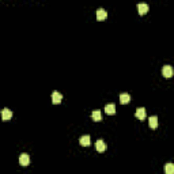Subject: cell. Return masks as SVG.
<instances>
[{"instance_id": "obj_10", "label": "cell", "mask_w": 174, "mask_h": 174, "mask_svg": "<svg viewBox=\"0 0 174 174\" xmlns=\"http://www.w3.org/2000/svg\"><path fill=\"white\" fill-rule=\"evenodd\" d=\"M148 124H150V128L155 129L156 126H158V117L156 116H151L150 120H148Z\"/></svg>"}, {"instance_id": "obj_7", "label": "cell", "mask_w": 174, "mask_h": 174, "mask_svg": "<svg viewBox=\"0 0 174 174\" xmlns=\"http://www.w3.org/2000/svg\"><path fill=\"white\" fill-rule=\"evenodd\" d=\"M137 10H139V14L140 15H146L148 12V4H146V3L137 4Z\"/></svg>"}, {"instance_id": "obj_4", "label": "cell", "mask_w": 174, "mask_h": 174, "mask_svg": "<svg viewBox=\"0 0 174 174\" xmlns=\"http://www.w3.org/2000/svg\"><path fill=\"white\" fill-rule=\"evenodd\" d=\"M61 98H63V95H61L59 91H53L52 93V102L55 105L60 104V102H61Z\"/></svg>"}, {"instance_id": "obj_1", "label": "cell", "mask_w": 174, "mask_h": 174, "mask_svg": "<svg viewBox=\"0 0 174 174\" xmlns=\"http://www.w3.org/2000/svg\"><path fill=\"white\" fill-rule=\"evenodd\" d=\"M174 74V71H173V67L171 65H165V67L162 68V75L165 76V78H171Z\"/></svg>"}, {"instance_id": "obj_13", "label": "cell", "mask_w": 174, "mask_h": 174, "mask_svg": "<svg viewBox=\"0 0 174 174\" xmlns=\"http://www.w3.org/2000/svg\"><path fill=\"white\" fill-rule=\"evenodd\" d=\"M91 117H93L94 121H101V120H102V114H101L99 110H94L93 113H91Z\"/></svg>"}, {"instance_id": "obj_12", "label": "cell", "mask_w": 174, "mask_h": 174, "mask_svg": "<svg viewBox=\"0 0 174 174\" xmlns=\"http://www.w3.org/2000/svg\"><path fill=\"white\" fill-rule=\"evenodd\" d=\"M105 112H106L107 114H114L116 113V105L114 104H109L105 106Z\"/></svg>"}, {"instance_id": "obj_8", "label": "cell", "mask_w": 174, "mask_h": 174, "mask_svg": "<svg viewBox=\"0 0 174 174\" xmlns=\"http://www.w3.org/2000/svg\"><path fill=\"white\" fill-rule=\"evenodd\" d=\"M107 18V12L105 11L104 8H99L98 11H97V19L98 21H104V19Z\"/></svg>"}, {"instance_id": "obj_11", "label": "cell", "mask_w": 174, "mask_h": 174, "mask_svg": "<svg viewBox=\"0 0 174 174\" xmlns=\"http://www.w3.org/2000/svg\"><path fill=\"white\" fill-rule=\"evenodd\" d=\"M131 101V97H129V94H126V93H122V94H120V102H121L122 105H126L128 102Z\"/></svg>"}, {"instance_id": "obj_9", "label": "cell", "mask_w": 174, "mask_h": 174, "mask_svg": "<svg viewBox=\"0 0 174 174\" xmlns=\"http://www.w3.org/2000/svg\"><path fill=\"white\" fill-rule=\"evenodd\" d=\"M79 143H80V146H83V147H89L90 146V136L89 135L82 136L80 139H79Z\"/></svg>"}, {"instance_id": "obj_14", "label": "cell", "mask_w": 174, "mask_h": 174, "mask_svg": "<svg viewBox=\"0 0 174 174\" xmlns=\"http://www.w3.org/2000/svg\"><path fill=\"white\" fill-rule=\"evenodd\" d=\"M165 171H166V174H174V163H166Z\"/></svg>"}, {"instance_id": "obj_3", "label": "cell", "mask_w": 174, "mask_h": 174, "mask_svg": "<svg viewBox=\"0 0 174 174\" xmlns=\"http://www.w3.org/2000/svg\"><path fill=\"white\" fill-rule=\"evenodd\" d=\"M135 116H136L139 120H141V121H143V120L146 119V109H144V107H137Z\"/></svg>"}, {"instance_id": "obj_2", "label": "cell", "mask_w": 174, "mask_h": 174, "mask_svg": "<svg viewBox=\"0 0 174 174\" xmlns=\"http://www.w3.org/2000/svg\"><path fill=\"white\" fill-rule=\"evenodd\" d=\"M12 117V112L10 110V109H3V112H1V120L3 121H8V120H11Z\"/></svg>"}, {"instance_id": "obj_6", "label": "cell", "mask_w": 174, "mask_h": 174, "mask_svg": "<svg viewBox=\"0 0 174 174\" xmlns=\"http://www.w3.org/2000/svg\"><path fill=\"white\" fill-rule=\"evenodd\" d=\"M95 148H97V151L98 152H105L106 151V144H105V141L104 140H98L95 143Z\"/></svg>"}, {"instance_id": "obj_5", "label": "cell", "mask_w": 174, "mask_h": 174, "mask_svg": "<svg viewBox=\"0 0 174 174\" xmlns=\"http://www.w3.org/2000/svg\"><path fill=\"white\" fill-rule=\"evenodd\" d=\"M19 163L22 165V166H27L30 163V156L27 154H22V155L19 156Z\"/></svg>"}]
</instances>
